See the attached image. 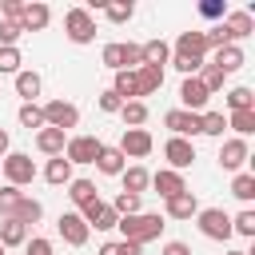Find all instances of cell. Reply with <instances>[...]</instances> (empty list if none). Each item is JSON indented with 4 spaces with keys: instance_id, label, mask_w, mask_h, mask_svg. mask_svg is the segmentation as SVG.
<instances>
[{
    "instance_id": "cell-1",
    "label": "cell",
    "mask_w": 255,
    "mask_h": 255,
    "mask_svg": "<svg viewBox=\"0 0 255 255\" xmlns=\"http://www.w3.org/2000/svg\"><path fill=\"white\" fill-rule=\"evenodd\" d=\"M120 235H124V243H135V247H143V243H151V239H159V231H163V215H151V211H139V215H124L120 223Z\"/></svg>"
},
{
    "instance_id": "cell-2",
    "label": "cell",
    "mask_w": 255,
    "mask_h": 255,
    "mask_svg": "<svg viewBox=\"0 0 255 255\" xmlns=\"http://www.w3.org/2000/svg\"><path fill=\"white\" fill-rule=\"evenodd\" d=\"M100 60H104V68H112V72H135V68L143 64V52H139V44H104Z\"/></svg>"
},
{
    "instance_id": "cell-3",
    "label": "cell",
    "mask_w": 255,
    "mask_h": 255,
    "mask_svg": "<svg viewBox=\"0 0 255 255\" xmlns=\"http://www.w3.org/2000/svg\"><path fill=\"white\" fill-rule=\"evenodd\" d=\"M195 219H199V231L207 239H215V243H227L231 239V215L223 207H199Z\"/></svg>"
},
{
    "instance_id": "cell-4",
    "label": "cell",
    "mask_w": 255,
    "mask_h": 255,
    "mask_svg": "<svg viewBox=\"0 0 255 255\" xmlns=\"http://www.w3.org/2000/svg\"><path fill=\"white\" fill-rule=\"evenodd\" d=\"M0 167H4V175H8L12 187H28V183L36 179V163H32V155H24V151H8V155L0 159Z\"/></svg>"
},
{
    "instance_id": "cell-5",
    "label": "cell",
    "mask_w": 255,
    "mask_h": 255,
    "mask_svg": "<svg viewBox=\"0 0 255 255\" xmlns=\"http://www.w3.org/2000/svg\"><path fill=\"white\" fill-rule=\"evenodd\" d=\"M64 32H68L72 44H92V40H96V20H92V12H88V8H72V12L64 16Z\"/></svg>"
},
{
    "instance_id": "cell-6",
    "label": "cell",
    "mask_w": 255,
    "mask_h": 255,
    "mask_svg": "<svg viewBox=\"0 0 255 255\" xmlns=\"http://www.w3.org/2000/svg\"><path fill=\"white\" fill-rule=\"evenodd\" d=\"M44 124L56 128V131H68V128L80 124V108L68 104V100H48V104H44Z\"/></svg>"
},
{
    "instance_id": "cell-7",
    "label": "cell",
    "mask_w": 255,
    "mask_h": 255,
    "mask_svg": "<svg viewBox=\"0 0 255 255\" xmlns=\"http://www.w3.org/2000/svg\"><path fill=\"white\" fill-rule=\"evenodd\" d=\"M151 147H155V139L147 128H124V135H120L124 159H143V155H151Z\"/></svg>"
},
{
    "instance_id": "cell-8",
    "label": "cell",
    "mask_w": 255,
    "mask_h": 255,
    "mask_svg": "<svg viewBox=\"0 0 255 255\" xmlns=\"http://www.w3.org/2000/svg\"><path fill=\"white\" fill-rule=\"evenodd\" d=\"M56 231H60V239H64L68 247H84V243H88V235H92V227L84 223V215H80V211H64V215L56 219Z\"/></svg>"
},
{
    "instance_id": "cell-9",
    "label": "cell",
    "mask_w": 255,
    "mask_h": 255,
    "mask_svg": "<svg viewBox=\"0 0 255 255\" xmlns=\"http://www.w3.org/2000/svg\"><path fill=\"white\" fill-rule=\"evenodd\" d=\"M100 151H104V143H100L96 135H72V139L64 143V159H68V163H96Z\"/></svg>"
},
{
    "instance_id": "cell-10",
    "label": "cell",
    "mask_w": 255,
    "mask_h": 255,
    "mask_svg": "<svg viewBox=\"0 0 255 255\" xmlns=\"http://www.w3.org/2000/svg\"><path fill=\"white\" fill-rule=\"evenodd\" d=\"M207 100H211V92L199 84V76H183V84H179V104H183V112H203L207 108Z\"/></svg>"
},
{
    "instance_id": "cell-11",
    "label": "cell",
    "mask_w": 255,
    "mask_h": 255,
    "mask_svg": "<svg viewBox=\"0 0 255 255\" xmlns=\"http://www.w3.org/2000/svg\"><path fill=\"white\" fill-rule=\"evenodd\" d=\"M163 128L171 135L187 139V135H199V116L195 112H183V108H171V112H163Z\"/></svg>"
},
{
    "instance_id": "cell-12",
    "label": "cell",
    "mask_w": 255,
    "mask_h": 255,
    "mask_svg": "<svg viewBox=\"0 0 255 255\" xmlns=\"http://www.w3.org/2000/svg\"><path fill=\"white\" fill-rule=\"evenodd\" d=\"M163 159L171 163V171H183V167H191V163H195V143H191V139L171 135V139L163 143Z\"/></svg>"
},
{
    "instance_id": "cell-13",
    "label": "cell",
    "mask_w": 255,
    "mask_h": 255,
    "mask_svg": "<svg viewBox=\"0 0 255 255\" xmlns=\"http://www.w3.org/2000/svg\"><path fill=\"white\" fill-rule=\"evenodd\" d=\"M80 215H84V223H88V227H96V231H112V227L120 223V215H116L104 199H92L88 207H80Z\"/></svg>"
},
{
    "instance_id": "cell-14",
    "label": "cell",
    "mask_w": 255,
    "mask_h": 255,
    "mask_svg": "<svg viewBox=\"0 0 255 255\" xmlns=\"http://www.w3.org/2000/svg\"><path fill=\"white\" fill-rule=\"evenodd\" d=\"M247 159H251V151H247V139H239V135L219 147V167H223V171H239Z\"/></svg>"
},
{
    "instance_id": "cell-15",
    "label": "cell",
    "mask_w": 255,
    "mask_h": 255,
    "mask_svg": "<svg viewBox=\"0 0 255 255\" xmlns=\"http://www.w3.org/2000/svg\"><path fill=\"white\" fill-rule=\"evenodd\" d=\"M219 24L227 28V40H231V44H239V40H247V36L255 32V16H251V12H227Z\"/></svg>"
},
{
    "instance_id": "cell-16",
    "label": "cell",
    "mask_w": 255,
    "mask_h": 255,
    "mask_svg": "<svg viewBox=\"0 0 255 255\" xmlns=\"http://www.w3.org/2000/svg\"><path fill=\"white\" fill-rule=\"evenodd\" d=\"M243 64H247V56H243V48H239V44H223V48H215V56H211V68H219L223 76L239 72Z\"/></svg>"
},
{
    "instance_id": "cell-17",
    "label": "cell",
    "mask_w": 255,
    "mask_h": 255,
    "mask_svg": "<svg viewBox=\"0 0 255 255\" xmlns=\"http://www.w3.org/2000/svg\"><path fill=\"white\" fill-rule=\"evenodd\" d=\"M175 56H183V60H203V56H207V40H203V32H179V40H175Z\"/></svg>"
},
{
    "instance_id": "cell-18",
    "label": "cell",
    "mask_w": 255,
    "mask_h": 255,
    "mask_svg": "<svg viewBox=\"0 0 255 255\" xmlns=\"http://www.w3.org/2000/svg\"><path fill=\"white\" fill-rule=\"evenodd\" d=\"M151 187H155V191H159L163 199H171V195L187 191V183H183V171H171V167L155 171V175H151Z\"/></svg>"
},
{
    "instance_id": "cell-19",
    "label": "cell",
    "mask_w": 255,
    "mask_h": 255,
    "mask_svg": "<svg viewBox=\"0 0 255 255\" xmlns=\"http://www.w3.org/2000/svg\"><path fill=\"white\" fill-rule=\"evenodd\" d=\"M120 179H124V191H128V195H143V191L151 187V171H147V167H139V163L124 167V171H120Z\"/></svg>"
},
{
    "instance_id": "cell-20",
    "label": "cell",
    "mask_w": 255,
    "mask_h": 255,
    "mask_svg": "<svg viewBox=\"0 0 255 255\" xmlns=\"http://www.w3.org/2000/svg\"><path fill=\"white\" fill-rule=\"evenodd\" d=\"M163 203H167V219H191V215L199 211L195 191H179V195H171V199H163Z\"/></svg>"
},
{
    "instance_id": "cell-21",
    "label": "cell",
    "mask_w": 255,
    "mask_h": 255,
    "mask_svg": "<svg viewBox=\"0 0 255 255\" xmlns=\"http://www.w3.org/2000/svg\"><path fill=\"white\" fill-rule=\"evenodd\" d=\"M40 215H44V203H40V199H32V195H20V203L12 207V215H8V219H16V223L32 227V223H40Z\"/></svg>"
},
{
    "instance_id": "cell-22",
    "label": "cell",
    "mask_w": 255,
    "mask_h": 255,
    "mask_svg": "<svg viewBox=\"0 0 255 255\" xmlns=\"http://www.w3.org/2000/svg\"><path fill=\"white\" fill-rule=\"evenodd\" d=\"M48 20H52V12H48V4H24V16H20V28H24V32H44V28H48Z\"/></svg>"
},
{
    "instance_id": "cell-23",
    "label": "cell",
    "mask_w": 255,
    "mask_h": 255,
    "mask_svg": "<svg viewBox=\"0 0 255 255\" xmlns=\"http://www.w3.org/2000/svg\"><path fill=\"white\" fill-rule=\"evenodd\" d=\"M40 88H44V80H40V72H32V68H20V72H16V92L24 96V104H36V96H40Z\"/></svg>"
},
{
    "instance_id": "cell-24",
    "label": "cell",
    "mask_w": 255,
    "mask_h": 255,
    "mask_svg": "<svg viewBox=\"0 0 255 255\" xmlns=\"http://www.w3.org/2000/svg\"><path fill=\"white\" fill-rule=\"evenodd\" d=\"M64 143H68V131H56V128H40L36 131V147L44 155H64Z\"/></svg>"
},
{
    "instance_id": "cell-25",
    "label": "cell",
    "mask_w": 255,
    "mask_h": 255,
    "mask_svg": "<svg viewBox=\"0 0 255 255\" xmlns=\"http://www.w3.org/2000/svg\"><path fill=\"white\" fill-rule=\"evenodd\" d=\"M135 76H139V96H151L163 88V68H155V64H139Z\"/></svg>"
},
{
    "instance_id": "cell-26",
    "label": "cell",
    "mask_w": 255,
    "mask_h": 255,
    "mask_svg": "<svg viewBox=\"0 0 255 255\" xmlns=\"http://www.w3.org/2000/svg\"><path fill=\"white\" fill-rule=\"evenodd\" d=\"M96 167H100L104 175H120V171L128 167V159H124V151H120V147H108V143H104V151L96 155Z\"/></svg>"
},
{
    "instance_id": "cell-27",
    "label": "cell",
    "mask_w": 255,
    "mask_h": 255,
    "mask_svg": "<svg viewBox=\"0 0 255 255\" xmlns=\"http://www.w3.org/2000/svg\"><path fill=\"white\" fill-rule=\"evenodd\" d=\"M44 179H48L52 187H60V183L68 187V183H72V163H68L64 155H52V159H48V167H44Z\"/></svg>"
},
{
    "instance_id": "cell-28",
    "label": "cell",
    "mask_w": 255,
    "mask_h": 255,
    "mask_svg": "<svg viewBox=\"0 0 255 255\" xmlns=\"http://www.w3.org/2000/svg\"><path fill=\"white\" fill-rule=\"evenodd\" d=\"M112 92H116L124 104H128V100H139V76H135V72H116Z\"/></svg>"
},
{
    "instance_id": "cell-29",
    "label": "cell",
    "mask_w": 255,
    "mask_h": 255,
    "mask_svg": "<svg viewBox=\"0 0 255 255\" xmlns=\"http://www.w3.org/2000/svg\"><path fill=\"white\" fill-rule=\"evenodd\" d=\"M0 243H4V251H8V247H24V243H28V227L16 223V219H4V223H0Z\"/></svg>"
},
{
    "instance_id": "cell-30",
    "label": "cell",
    "mask_w": 255,
    "mask_h": 255,
    "mask_svg": "<svg viewBox=\"0 0 255 255\" xmlns=\"http://www.w3.org/2000/svg\"><path fill=\"white\" fill-rule=\"evenodd\" d=\"M68 199H72L76 207H88V203L100 199V195H96V183H92V179H72V183H68Z\"/></svg>"
},
{
    "instance_id": "cell-31",
    "label": "cell",
    "mask_w": 255,
    "mask_h": 255,
    "mask_svg": "<svg viewBox=\"0 0 255 255\" xmlns=\"http://www.w3.org/2000/svg\"><path fill=\"white\" fill-rule=\"evenodd\" d=\"M139 52H143V64H155V68H163L171 60V48L163 40H147V44H139Z\"/></svg>"
},
{
    "instance_id": "cell-32",
    "label": "cell",
    "mask_w": 255,
    "mask_h": 255,
    "mask_svg": "<svg viewBox=\"0 0 255 255\" xmlns=\"http://www.w3.org/2000/svg\"><path fill=\"white\" fill-rule=\"evenodd\" d=\"M231 195L243 199V203H251V199H255V171H235V179H231Z\"/></svg>"
},
{
    "instance_id": "cell-33",
    "label": "cell",
    "mask_w": 255,
    "mask_h": 255,
    "mask_svg": "<svg viewBox=\"0 0 255 255\" xmlns=\"http://www.w3.org/2000/svg\"><path fill=\"white\" fill-rule=\"evenodd\" d=\"M120 116H124L128 128H139V124H147V104H143V100H128V104L120 108Z\"/></svg>"
},
{
    "instance_id": "cell-34",
    "label": "cell",
    "mask_w": 255,
    "mask_h": 255,
    "mask_svg": "<svg viewBox=\"0 0 255 255\" xmlns=\"http://www.w3.org/2000/svg\"><path fill=\"white\" fill-rule=\"evenodd\" d=\"M227 128H235L239 139H247V135L255 131V108H247V112H231V116H227Z\"/></svg>"
},
{
    "instance_id": "cell-35",
    "label": "cell",
    "mask_w": 255,
    "mask_h": 255,
    "mask_svg": "<svg viewBox=\"0 0 255 255\" xmlns=\"http://www.w3.org/2000/svg\"><path fill=\"white\" fill-rule=\"evenodd\" d=\"M227 116L223 112H199V135H223Z\"/></svg>"
},
{
    "instance_id": "cell-36",
    "label": "cell",
    "mask_w": 255,
    "mask_h": 255,
    "mask_svg": "<svg viewBox=\"0 0 255 255\" xmlns=\"http://www.w3.org/2000/svg\"><path fill=\"white\" fill-rule=\"evenodd\" d=\"M104 16H108L112 24H128V20L135 16V4H131V0H116V4H104Z\"/></svg>"
},
{
    "instance_id": "cell-37",
    "label": "cell",
    "mask_w": 255,
    "mask_h": 255,
    "mask_svg": "<svg viewBox=\"0 0 255 255\" xmlns=\"http://www.w3.org/2000/svg\"><path fill=\"white\" fill-rule=\"evenodd\" d=\"M227 108H231V112L255 108V92H251V88H231V92H227Z\"/></svg>"
},
{
    "instance_id": "cell-38",
    "label": "cell",
    "mask_w": 255,
    "mask_h": 255,
    "mask_svg": "<svg viewBox=\"0 0 255 255\" xmlns=\"http://www.w3.org/2000/svg\"><path fill=\"white\" fill-rule=\"evenodd\" d=\"M108 207H112L120 219H124V215H139V195H128V191H120V195H116Z\"/></svg>"
},
{
    "instance_id": "cell-39",
    "label": "cell",
    "mask_w": 255,
    "mask_h": 255,
    "mask_svg": "<svg viewBox=\"0 0 255 255\" xmlns=\"http://www.w3.org/2000/svg\"><path fill=\"white\" fill-rule=\"evenodd\" d=\"M16 116H20V124H24L28 131H32V128H36V131H40V128H48V124H44V108H36V104H24Z\"/></svg>"
},
{
    "instance_id": "cell-40",
    "label": "cell",
    "mask_w": 255,
    "mask_h": 255,
    "mask_svg": "<svg viewBox=\"0 0 255 255\" xmlns=\"http://www.w3.org/2000/svg\"><path fill=\"white\" fill-rule=\"evenodd\" d=\"M231 235H247V239L255 235V211H251V207H243V211L231 219Z\"/></svg>"
},
{
    "instance_id": "cell-41",
    "label": "cell",
    "mask_w": 255,
    "mask_h": 255,
    "mask_svg": "<svg viewBox=\"0 0 255 255\" xmlns=\"http://www.w3.org/2000/svg\"><path fill=\"white\" fill-rule=\"evenodd\" d=\"M96 255H143V247L124 243V239H108V243H100V251H96Z\"/></svg>"
},
{
    "instance_id": "cell-42",
    "label": "cell",
    "mask_w": 255,
    "mask_h": 255,
    "mask_svg": "<svg viewBox=\"0 0 255 255\" xmlns=\"http://www.w3.org/2000/svg\"><path fill=\"white\" fill-rule=\"evenodd\" d=\"M223 80H227V76H223L219 68H211V64H203V68H199V84H203V88H207L211 96H215V92L223 88Z\"/></svg>"
},
{
    "instance_id": "cell-43",
    "label": "cell",
    "mask_w": 255,
    "mask_h": 255,
    "mask_svg": "<svg viewBox=\"0 0 255 255\" xmlns=\"http://www.w3.org/2000/svg\"><path fill=\"white\" fill-rule=\"evenodd\" d=\"M20 48H0V76H16L20 72Z\"/></svg>"
},
{
    "instance_id": "cell-44",
    "label": "cell",
    "mask_w": 255,
    "mask_h": 255,
    "mask_svg": "<svg viewBox=\"0 0 255 255\" xmlns=\"http://www.w3.org/2000/svg\"><path fill=\"white\" fill-rule=\"evenodd\" d=\"M20 195H24V191H20V187H12V183H4V187H0V215H4V219L12 215V207L20 203Z\"/></svg>"
},
{
    "instance_id": "cell-45",
    "label": "cell",
    "mask_w": 255,
    "mask_h": 255,
    "mask_svg": "<svg viewBox=\"0 0 255 255\" xmlns=\"http://www.w3.org/2000/svg\"><path fill=\"white\" fill-rule=\"evenodd\" d=\"M20 16H24V0H0V20L20 24Z\"/></svg>"
},
{
    "instance_id": "cell-46",
    "label": "cell",
    "mask_w": 255,
    "mask_h": 255,
    "mask_svg": "<svg viewBox=\"0 0 255 255\" xmlns=\"http://www.w3.org/2000/svg\"><path fill=\"white\" fill-rule=\"evenodd\" d=\"M199 16L203 20H223L227 16V0H203L199 4Z\"/></svg>"
},
{
    "instance_id": "cell-47",
    "label": "cell",
    "mask_w": 255,
    "mask_h": 255,
    "mask_svg": "<svg viewBox=\"0 0 255 255\" xmlns=\"http://www.w3.org/2000/svg\"><path fill=\"white\" fill-rule=\"evenodd\" d=\"M24 36V28L20 24H8V20H0V48H16V40Z\"/></svg>"
},
{
    "instance_id": "cell-48",
    "label": "cell",
    "mask_w": 255,
    "mask_h": 255,
    "mask_svg": "<svg viewBox=\"0 0 255 255\" xmlns=\"http://www.w3.org/2000/svg\"><path fill=\"white\" fill-rule=\"evenodd\" d=\"M24 255H56V247H52V239H40V235H32V239L24 243Z\"/></svg>"
},
{
    "instance_id": "cell-49",
    "label": "cell",
    "mask_w": 255,
    "mask_h": 255,
    "mask_svg": "<svg viewBox=\"0 0 255 255\" xmlns=\"http://www.w3.org/2000/svg\"><path fill=\"white\" fill-rule=\"evenodd\" d=\"M120 108H124V100H120L112 88H108V92H100V112H120Z\"/></svg>"
},
{
    "instance_id": "cell-50",
    "label": "cell",
    "mask_w": 255,
    "mask_h": 255,
    "mask_svg": "<svg viewBox=\"0 0 255 255\" xmlns=\"http://www.w3.org/2000/svg\"><path fill=\"white\" fill-rule=\"evenodd\" d=\"M159 255H191V247H187V243H183V239H167V243H163V251H159Z\"/></svg>"
},
{
    "instance_id": "cell-51",
    "label": "cell",
    "mask_w": 255,
    "mask_h": 255,
    "mask_svg": "<svg viewBox=\"0 0 255 255\" xmlns=\"http://www.w3.org/2000/svg\"><path fill=\"white\" fill-rule=\"evenodd\" d=\"M8 143H12V139H8V131H4V128H0V159H4V155H8Z\"/></svg>"
},
{
    "instance_id": "cell-52",
    "label": "cell",
    "mask_w": 255,
    "mask_h": 255,
    "mask_svg": "<svg viewBox=\"0 0 255 255\" xmlns=\"http://www.w3.org/2000/svg\"><path fill=\"white\" fill-rule=\"evenodd\" d=\"M227 255H251V251H227Z\"/></svg>"
},
{
    "instance_id": "cell-53",
    "label": "cell",
    "mask_w": 255,
    "mask_h": 255,
    "mask_svg": "<svg viewBox=\"0 0 255 255\" xmlns=\"http://www.w3.org/2000/svg\"><path fill=\"white\" fill-rule=\"evenodd\" d=\"M0 255H4V243H0Z\"/></svg>"
}]
</instances>
